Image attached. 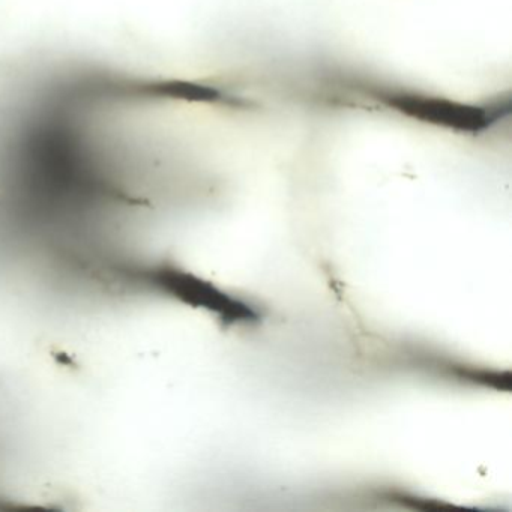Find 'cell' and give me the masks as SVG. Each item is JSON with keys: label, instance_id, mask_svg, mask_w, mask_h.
<instances>
[{"label": "cell", "instance_id": "cell-1", "mask_svg": "<svg viewBox=\"0 0 512 512\" xmlns=\"http://www.w3.org/2000/svg\"><path fill=\"white\" fill-rule=\"evenodd\" d=\"M170 286L178 293L179 298L185 299L188 304L214 311L226 322H250L257 317L253 308L244 302L226 295L212 284L205 283L187 272L173 271L170 274Z\"/></svg>", "mask_w": 512, "mask_h": 512}]
</instances>
